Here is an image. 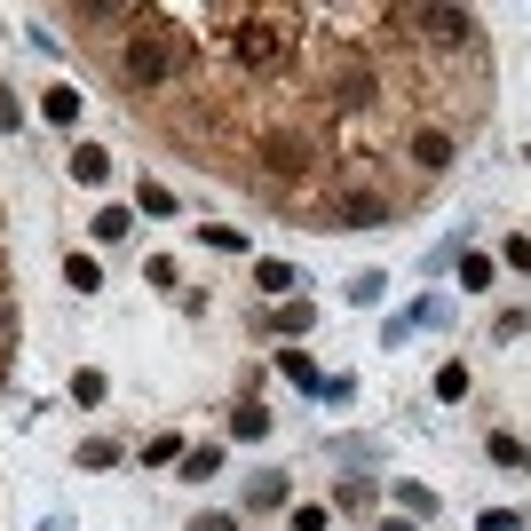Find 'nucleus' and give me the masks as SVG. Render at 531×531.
<instances>
[{
    "instance_id": "1",
    "label": "nucleus",
    "mask_w": 531,
    "mask_h": 531,
    "mask_svg": "<svg viewBox=\"0 0 531 531\" xmlns=\"http://www.w3.org/2000/svg\"><path fill=\"white\" fill-rule=\"evenodd\" d=\"M175 64H183V56H175V40H167V32H151V24L127 40V88H143V96H151V88H167V80H175Z\"/></svg>"
},
{
    "instance_id": "2",
    "label": "nucleus",
    "mask_w": 531,
    "mask_h": 531,
    "mask_svg": "<svg viewBox=\"0 0 531 531\" xmlns=\"http://www.w3.org/2000/svg\"><path fill=\"white\" fill-rule=\"evenodd\" d=\"M413 24H421L436 48H468V40H476V16H468V8H413Z\"/></svg>"
},
{
    "instance_id": "3",
    "label": "nucleus",
    "mask_w": 531,
    "mask_h": 531,
    "mask_svg": "<svg viewBox=\"0 0 531 531\" xmlns=\"http://www.w3.org/2000/svg\"><path fill=\"white\" fill-rule=\"evenodd\" d=\"M413 159H421L428 175H444V167H452V135H444V127H421V135H413Z\"/></svg>"
},
{
    "instance_id": "4",
    "label": "nucleus",
    "mask_w": 531,
    "mask_h": 531,
    "mask_svg": "<svg viewBox=\"0 0 531 531\" xmlns=\"http://www.w3.org/2000/svg\"><path fill=\"white\" fill-rule=\"evenodd\" d=\"M341 222H349V230H373V222H389V199H365V191H357V199H341Z\"/></svg>"
},
{
    "instance_id": "5",
    "label": "nucleus",
    "mask_w": 531,
    "mask_h": 531,
    "mask_svg": "<svg viewBox=\"0 0 531 531\" xmlns=\"http://www.w3.org/2000/svg\"><path fill=\"white\" fill-rule=\"evenodd\" d=\"M254 286H262V294H294L302 278H294V262H254Z\"/></svg>"
},
{
    "instance_id": "6",
    "label": "nucleus",
    "mask_w": 531,
    "mask_h": 531,
    "mask_svg": "<svg viewBox=\"0 0 531 531\" xmlns=\"http://www.w3.org/2000/svg\"><path fill=\"white\" fill-rule=\"evenodd\" d=\"M72 175H80V183H104V175H111V151L80 143V151H72Z\"/></svg>"
},
{
    "instance_id": "7",
    "label": "nucleus",
    "mask_w": 531,
    "mask_h": 531,
    "mask_svg": "<svg viewBox=\"0 0 531 531\" xmlns=\"http://www.w3.org/2000/svg\"><path fill=\"white\" fill-rule=\"evenodd\" d=\"M270 159H278V175H302V167H310V151H302V135H278V143H270Z\"/></svg>"
},
{
    "instance_id": "8",
    "label": "nucleus",
    "mask_w": 531,
    "mask_h": 531,
    "mask_svg": "<svg viewBox=\"0 0 531 531\" xmlns=\"http://www.w3.org/2000/svg\"><path fill=\"white\" fill-rule=\"evenodd\" d=\"M48 119H56V127H72V119H80V88H48Z\"/></svg>"
},
{
    "instance_id": "9",
    "label": "nucleus",
    "mask_w": 531,
    "mask_h": 531,
    "mask_svg": "<svg viewBox=\"0 0 531 531\" xmlns=\"http://www.w3.org/2000/svg\"><path fill=\"white\" fill-rule=\"evenodd\" d=\"M64 278H72V286H80V294H96V286H104V270H96V262H88V254H72V262H64Z\"/></svg>"
},
{
    "instance_id": "10",
    "label": "nucleus",
    "mask_w": 531,
    "mask_h": 531,
    "mask_svg": "<svg viewBox=\"0 0 531 531\" xmlns=\"http://www.w3.org/2000/svg\"><path fill=\"white\" fill-rule=\"evenodd\" d=\"M460 286H468V294L492 286V254H460Z\"/></svg>"
},
{
    "instance_id": "11",
    "label": "nucleus",
    "mask_w": 531,
    "mask_h": 531,
    "mask_svg": "<svg viewBox=\"0 0 531 531\" xmlns=\"http://www.w3.org/2000/svg\"><path fill=\"white\" fill-rule=\"evenodd\" d=\"M436 397L460 405V397H468V365H444V373H436Z\"/></svg>"
},
{
    "instance_id": "12",
    "label": "nucleus",
    "mask_w": 531,
    "mask_h": 531,
    "mask_svg": "<svg viewBox=\"0 0 531 531\" xmlns=\"http://www.w3.org/2000/svg\"><path fill=\"white\" fill-rule=\"evenodd\" d=\"M183 476H222V452L199 444V452H183Z\"/></svg>"
},
{
    "instance_id": "13",
    "label": "nucleus",
    "mask_w": 531,
    "mask_h": 531,
    "mask_svg": "<svg viewBox=\"0 0 531 531\" xmlns=\"http://www.w3.org/2000/svg\"><path fill=\"white\" fill-rule=\"evenodd\" d=\"M127 230H135V214H127V207H104V214H96V238H127Z\"/></svg>"
},
{
    "instance_id": "14",
    "label": "nucleus",
    "mask_w": 531,
    "mask_h": 531,
    "mask_svg": "<svg viewBox=\"0 0 531 531\" xmlns=\"http://www.w3.org/2000/svg\"><path fill=\"white\" fill-rule=\"evenodd\" d=\"M72 397L80 405H104V373H72Z\"/></svg>"
},
{
    "instance_id": "15",
    "label": "nucleus",
    "mask_w": 531,
    "mask_h": 531,
    "mask_svg": "<svg viewBox=\"0 0 531 531\" xmlns=\"http://www.w3.org/2000/svg\"><path fill=\"white\" fill-rule=\"evenodd\" d=\"M238 436H246V444H254V436H270V413H262V405H246V413H238Z\"/></svg>"
},
{
    "instance_id": "16",
    "label": "nucleus",
    "mask_w": 531,
    "mask_h": 531,
    "mask_svg": "<svg viewBox=\"0 0 531 531\" xmlns=\"http://www.w3.org/2000/svg\"><path fill=\"white\" fill-rule=\"evenodd\" d=\"M0 127H24V111H16V96L0 88Z\"/></svg>"
}]
</instances>
